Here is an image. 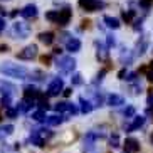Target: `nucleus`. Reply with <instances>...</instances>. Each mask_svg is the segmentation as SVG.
Wrapping results in <instances>:
<instances>
[{"label": "nucleus", "mask_w": 153, "mask_h": 153, "mask_svg": "<svg viewBox=\"0 0 153 153\" xmlns=\"http://www.w3.org/2000/svg\"><path fill=\"white\" fill-rule=\"evenodd\" d=\"M0 74L7 77H15V79H25L29 76V69L14 62H4L0 64Z\"/></svg>", "instance_id": "nucleus-1"}, {"label": "nucleus", "mask_w": 153, "mask_h": 153, "mask_svg": "<svg viewBox=\"0 0 153 153\" xmlns=\"http://www.w3.org/2000/svg\"><path fill=\"white\" fill-rule=\"evenodd\" d=\"M56 68L61 74H71L74 69H76V61L71 57V56H62L59 57V61L56 62Z\"/></svg>", "instance_id": "nucleus-2"}, {"label": "nucleus", "mask_w": 153, "mask_h": 153, "mask_svg": "<svg viewBox=\"0 0 153 153\" xmlns=\"http://www.w3.org/2000/svg\"><path fill=\"white\" fill-rule=\"evenodd\" d=\"M79 7L86 12H96V10L103 9L104 4L101 0H79Z\"/></svg>", "instance_id": "nucleus-3"}, {"label": "nucleus", "mask_w": 153, "mask_h": 153, "mask_svg": "<svg viewBox=\"0 0 153 153\" xmlns=\"http://www.w3.org/2000/svg\"><path fill=\"white\" fill-rule=\"evenodd\" d=\"M29 36V27L24 22H15L12 25V37L14 39H25Z\"/></svg>", "instance_id": "nucleus-4"}, {"label": "nucleus", "mask_w": 153, "mask_h": 153, "mask_svg": "<svg viewBox=\"0 0 153 153\" xmlns=\"http://www.w3.org/2000/svg\"><path fill=\"white\" fill-rule=\"evenodd\" d=\"M61 91H64V81L61 77H54L47 86V96H57Z\"/></svg>", "instance_id": "nucleus-5"}, {"label": "nucleus", "mask_w": 153, "mask_h": 153, "mask_svg": "<svg viewBox=\"0 0 153 153\" xmlns=\"http://www.w3.org/2000/svg\"><path fill=\"white\" fill-rule=\"evenodd\" d=\"M37 56V45H27V47H24L20 52L17 54L19 59H22V61H32V59Z\"/></svg>", "instance_id": "nucleus-6"}, {"label": "nucleus", "mask_w": 153, "mask_h": 153, "mask_svg": "<svg viewBox=\"0 0 153 153\" xmlns=\"http://www.w3.org/2000/svg\"><path fill=\"white\" fill-rule=\"evenodd\" d=\"M54 109L59 113H66V116H71V114H76L77 113V108L71 103H57L54 106Z\"/></svg>", "instance_id": "nucleus-7"}, {"label": "nucleus", "mask_w": 153, "mask_h": 153, "mask_svg": "<svg viewBox=\"0 0 153 153\" xmlns=\"http://www.w3.org/2000/svg\"><path fill=\"white\" fill-rule=\"evenodd\" d=\"M123 145H125V153L140 152V143H138V140H135V138H126V141Z\"/></svg>", "instance_id": "nucleus-8"}, {"label": "nucleus", "mask_w": 153, "mask_h": 153, "mask_svg": "<svg viewBox=\"0 0 153 153\" xmlns=\"http://www.w3.org/2000/svg\"><path fill=\"white\" fill-rule=\"evenodd\" d=\"M72 12L69 9H62L59 10V19H57V25H68L69 20H71Z\"/></svg>", "instance_id": "nucleus-9"}, {"label": "nucleus", "mask_w": 153, "mask_h": 153, "mask_svg": "<svg viewBox=\"0 0 153 153\" xmlns=\"http://www.w3.org/2000/svg\"><path fill=\"white\" fill-rule=\"evenodd\" d=\"M20 15H22L24 19H32V17H36V15H37V7H36L34 4L25 5V7L20 10Z\"/></svg>", "instance_id": "nucleus-10"}, {"label": "nucleus", "mask_w": 153, "mask_h": 153, "mask_svg": "<svg viewBox=\"0 0 153 153\" xmlns=\"http://www.w3.org/2000/svg\"><path fill=\"white\" fill-rule=\"evenodd\" d=\"M66 49H68L69 52H79V51H81V41L76 39V37L68 39V42H66Z\"/></svg>", "instance_id": "nucleus-11"}, {"label": "nucleus", "mask_w": 153, "mask_h": 153, "mask_svg": "<svg viewBox=\"0 0 153 153\" xmlns=\"http://www.w3.org/2000/svg\"><path fill=\"white\" fill-rule=\"evenodd\" d=\"M145 125V116H135L131 125L126 126V131H135V130H140L141 126Z\"/></svg>", "instance_id": "nucleus-12"}, {"label": "nucleus", "mask_w": 153, "mask_h": 153, "mask_svg": "<svg viewBox=\"0 0 153 153\" xmlns=\"http://www.w3.org/2000/svg\"><path fill=\"white\" fill-rule=\"evenodd\" d=\"M14 91H15V86L14 84H10V82H5L0 79V93L4 96H12L14 94Z\"/></svg>", "instance_id": "nucleus-13"}, {"label": "nucleus", "mask_w": 153, "mask_h": 153, "mask_svg": "<svg viewBox=\"0 0 153 153\" xmlns=\"http://www.w3.org/2000/svg\"><path fill=\"white\" fill-rule=\"evenodd\" d=\"M34 103H36V101H32V99L24 98L22 101H20V103L17 104V111H19V113H27L29 109H30L32 106H34Z\"/></svg>", "instance_id": "nucleus-14"}, {"label": "nucleus", "mask_w": 153, "mask_h": 153, "mask_svg": "<svg viewBox=\"0 0 153 153\" xmlns=\"http://www.w3.org/2000/svg\"><path fill=\"white\" fill-rule=\"evenodd\" d=\"M108 104L109 106H121L125 104V98L120 94H109L108 96Z\"/></svg>", "instance_id": "nucleus-15"}, {"label": "nucleus", "mask_w": 153, "mask_h": 153, "mask_svg": "<svg viewBox=\"0 0 153 153\" xmlns=\"http://www.w3.org/2000/svg\"><path fill=\"white\" fill-rule=\"evenodd\" d=\"M99 136H101V135H98V133H88L86 138H84V150H91L93 143H94Z\"/></svg>", "instance_id": "nucleus-16"}, {"label": "nucleus", "mask_w": 153, "mask_h": 153, "mask_svg": "<svg viewBox=\"0 0 153 153\" xmlns=\"http://www.w3.org/2000/svg\"><path fill=\"white\" fill-rule=\"evenodd\" d=\"M39 41L45 45H51L54 42V34H52V32H41V34H39Z\"/></svg>", "instance_id": "nucleus-17"}, {"label": "nucleus", "mask_w": 153, "mask_h": 153, "mask_svg": "<svg viewBox=\"0 0 153 153\" xmlns=\"http://www.w3.org/2000/svg\"><path fill=\"white\" fill-rule=\"evenodd\" d=\"M79 103H81V113H91L93 111V108H94V104L91 103V101H88V99L84 98H79Z\"/></svg>", "instance_id": "nucleus-18"}, {"label": "nucleus", "mask_w": 153, "mask_h": 153, "mask_svg": "<svg viewBox=\"0 0 153 153\" xmlns=\"http://www.w3.org/2000/svg\"><path fill=\"white\" fill-rule=\"evenodd\" d=\"M64 120H66V118L64 116H47L45 118V125H49V126H59L61 125V123L64 121Z\"/></svg>", "instance_id": "nucleus-19"}, {"label": "nucleus", "mask_w": 153, "mask_h": 153, "mask_svg": "<svg viewBox=\"0 0 153 153\" xmlns=\"http://www.w3.org/2000/svg\"><path fill=\"white\" fill-rule=\"evenodd\" d=\"M104 22H106V25H108L109 29H120V25H121L116 17H109V15L104 17Z\"/></svg>", "instance_id": "nucleus-20"}, {"label": "nucleus", "mask_w": 153, "mask_h": 153, "mask_svg": "<svg viewBox=\"0 0 153 153\" xmlns=\"http://www.w3.org/2000/svg\"><path fill=\"white\" fill-rule=\"evenodd\" d=\"M14 133V126L12 125H7V126H0V140L7 138L9 135Z\"/></svg>", "instance_id": "nucleus-21"}, {"label": "nucleus", "mask_w": 153, "mask_h": 153, "mask_svg": "<svg viewBox=\"0 0 153 153\" xmlns=\"http://www.w3.org/2000/svg\"><path fill=\"white\" fill-rule=\"evenodd\" d=\"M45 118H47V116H45V111H44V109H37V111L32 113V120H34V121H39V123L44 121V123H45Z\"/></svg>", "instance_id": "nucleus-22"}, {"label": "nucleus", "mask_w": 153, "mask_h": 153, "mask_svg": "<svg viewBox=\"0 0 153 153\" xmlns=\"http://www.w3.org/2000/svg\"><path fill=\"white\" fill-rule=\"evenodd\" d=\"M34 135H37L42 141H45L47 138L52 136V131H49V130H36V131H34Z\"/></svg>", "instance_id": "nucleus-23"}, {"label": "nucleus", "mask_w": 153, "mask_h": 153, "mask_svg": "<svg viewBox=\"0 0 153 153\" xmlns=\"http://www.w3.org/2000/svg\"><path fill=\"white\" fill-rule=\"evenodd\" d=\"M45 19H47V20H51V22H56V24H57L59 10H51V12H47V14H45Z\"/></svg>", "instance_id": "nucleus-24"}, {"label": "nucleus", "mask_w": 153, "mask_h": 153, "mask_svg": "<svg viewBox=\"0 0 153 153\" xmlns=\"http://www.w3.org/2000/svg\"><path fill=\"white\" fill-rule=\"evenodd\" d=\"M135 10H125V12H123V20H125L126 24H130L131 20H133V17H135Z\"/></svg>", "instance_id": "nucleus-25"}, {"label": "nucleus", "mask_w": 153, "mask_h": 153, "mask_svg": "<svg viewBox=\"0 0 153 153\" xmlns=\"http://www.w3.org/2000/svg\"><path fill=\"white\" fill-rule=\"evenodd\" d=\"M81 74L79 72H76V74H72V77H71V81H72V86H81L82 84V79H81Z\"/></svg>", "instance_id": "nucleus-26"}, {"label": "nucleus", "mask_w": 153, "mask_h": 153, "mask_svg": "<svg viewBox=\"0 0 153 153\" xmlns=\"http://www.w3.org/2000/svg\"><path fill=\"white\" fill-rule=\"evenodd\" d=\"M10 98H12V96H2V99H0V104H2L5 109L10 108Z\"/></svg>", "instance_id": "nucleus-27"}, {"label": "nucleus", "mask_w": 153, "mask_h": 153, "mask_svg": "<svg viewBox=\"0 0 153 153\" xmlns=\"http://www.w3.org/2000/svg\"><path fill=\"white\" fill-rule=\"evenodd\" d=\"M106 54H108V51L104 49V47H103L101 44H98V57L101 59V61H103V59L106 57Z\"/></svg>", "instance_id": "nucleus-28"}, {"label": "nucleus", "mask_w": 153, "mask_h": 153, "mask_svg": "<svg viewBox=\"0 0 153 153\" xmlns=\"http://www.w3.org/2000/svg\"><path fill=\"white\" fill-rule=\"evenodd\" d=\"M109 143H111L113 148H118V146H120V136H118V135H113L111 138H109Z\"/></svg>", "instance_id": "nucleus-29"}, {"label": "nucleus", "mask_w": 153, "mask_h": 153, "mask_svg": "<svg viewBox=\"0 0 153 153\" xmlns=\"http://www.w3.org/2000/svg\"><path fill=\"white\" fill-rule=\"evenodd\" d=\"M146 47H148V42H146V39H143V41H141V44L138 42V54H143Z\"/></svg>", "instance_id": "nucleus-30"}, {"label": "nucleus", "mask_w": 153, "mask_h": 153, "mask_svg": "<svg viewBox=\"0 0 153 153\" xmlns=\"http://www.w3.org/2000/svg\"><path fill=\"white\" fill-rule=\"evenodd\" d=\"M135 108H133V106H128V108L125 109V116L126 118H135Z\"/></svg>", "instance_id": "nucleus-31"}, {"label": "nucleus", "mask_w": 153, "mask_h": 153, "mask_svg": "<svg viewBox=\"0 0 153 153\" xmlns=\"http://www.w3.org/2000/svg\"><path fill=\"white\" fill-rule=\"evenodd\" d=\"M113 45H114V37L108 36V39H106V47H108V49H111Z\"/></svg>", "instance_id": "nucleus-32"}, {"label": "nucleus", "mask_w": 153, "mask_h": 153, "mask_svg": "<svg viewBox=\"0 0 153 153\" xmlns=\"http://www.w3.org/2000/svg\"><path fill=\"white\" fill-rule=\"evenodd\" d=\"M17 113H19L17 109H10V108L7 109V114H9L10 118H15V116H17Z\"/></svg>", "instance_id": "nucleus-33"}, {"label": "nucleus", "mask_w": 153, "mask_h": 153, "mask_svg": "<svg viewBox=\"0 0 153 153\" xmlns=\"http://www.w3.org/2000/svg\"><path fill=\"white\" fill-rule=\"evenodd\" d=\"M104 74H106V69H103V71L99 72V74H98V77H96V81H101V79H103V76H104Z\"/></svg>", "instance_id": "nucleus-34"}, {"label": "nucleus", "mask_w": 153, "mask_h": 153, "mask_svg": "<svg viewBox=\"0 0 153 153\" xmlns=\"http://www.w3.org/2000/svg\"><path fill=\"white\" fill-rule=\"evenodd\" d=\"M135 72H131V74H128V77H126V79H128V81H135Z\"/></svg>", "instance_id": "nucleus-35"}, {"label": "nucleus", "mask_w": 153, "mask_h": 153, "mask_svg": "<svg viewBox=\"0 0 153 153\" xmlns=\"http://www.w3.org/2000/svg\"><path fill=\"white\" fill-rule=\"evenodd\" d=\"M118 76H120V79H125V76H126V69L120 71V74H118Z\"/></svg>", "instance_id": "nucleus-36"}, {"label": "nucleus", "mask_w": 153, "mask_h": 153, "mask_svg": "<svg viewBox=\"0 0 153 153\" xmlns=\"http://www.w3.org/2000/svg\"><path fill=\"white\" fill-rule=\"evenodd\" d=\"M4 29H5V20L4 19H0V32L4 30Z\"/></svg>", "instance_id": "nucleus-37"}, {"label": "nucleus", "mask_w": 153, "mask_h": 153, "mask_svg": "<svg viewBox=\"0 0 153 153\" xmlns=\"http://www.w3.org/2000/svg\"><path fill=\"white\" fill-rule=\"evenodd\" d=\"M49 61H51V57H49V56H44V57H42V62H44V64H47Z\"/></svg>", "instance_id": "nucleus-38"}, {"label": "nucleus", "mask_w": 153, "mask_h": 153, "mask_svg": "<svg viewBox=\"0 0 153 153\" xmlns=\"http://www.w3.org/2000/svg\"><path fill=\"white\" fill-rule=\"evenodd\" d=\"M148 104H150V106H153V93L148 96Z\"/></svg>", "instance_id": "nucleus-39"}, {"label": "nucleus", "mask_w": 153, "mask_h": 153, "mask_svg": "<svg viewBox=\"0 0 153 153\" xmlns=\"http://www.w3.org/2000/svg\"><path fill=\"white\" fill-rule=\"evenodd\" d=\"M7 49H9L7 45H2V47H0V52H7Z\"/></svg>", "instance_id": "nucleus-40"}, {"label": "nucleus", "mask_w": 153, "mask_h": 153, "mask_svg": "<svg viewBox=\"0 0 153 153\" xmlns=\"http://www.w3.org/2000/svg\"><path fill=\"white\" fill-rule=\"evenodd\" d=\"M71 94V89H64V96H69Z\"/></svg>", "instance_id": "nucleus-41"}, {"label": "nucleus", "mask_w": 153, "mask_h": 153, "mask_svg": "<svg viewBox=\"0 0 153 153\" xmlns=\"http://www.w3.org/2000/svg\"><path fill=\"white\" fill-rule=\"evenodd\" d=\"M152 143H153V135H152Z\"/></svg>", "instance_id": "nucleus-42"}, {"label": "nucleus", "mask_w": 153, "mask_h": 153, "mask_svg": "<svg viewBox=\"0 0 153 153\" xmlns=\"http://www.w3.org/2000/svg\"><path fill=\"white\" fill-rule=\"evenodd\" d=\"M152 71H153V62H152Z\"/></svg>", "instance_id": "nucleus-43"}, {"label": "nucleus", "mask_w": 153, "mask_h": 153, "mask_svg": "<svg viewBox=\"0 0 153 153\" xmlns=\"http://www.w3.org/2000/svg\"><path fill=\"white\" fill-rule=\"evenodd\" d=\"M0 121H2V114H0Z\"/></svg>", "instance_id": "nucleus-44"}]
</instances>
